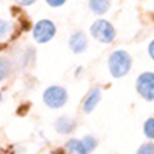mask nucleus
I'll return each instance as SVG.
<instances>
[{"label":"nucleus","instance_id":"nucleus-6","mask_svg":"<svg viewBox=\"0 0 154 154\" xmlns=\"http://www.w3.org/2000/svg\"><path fill=\"white\" fill-rule=\"evenodd\" d=\"M70 47L75 53H81L87 47V38L82 31L75 32L70 38Z\"/></svg>","mask_w":154,"mask_h":154},{"label":"nucleus","instance_id":"nucleus-17","mask_svg":"<svg viewBox=\"0 0 154 154\" xmlns=\"http://www.w3.org/2000/svg\"><path fill=\"white\" fill-rule=\"evenodd\" d=\"M14 1L23 6H28V5H31L32 2H35V0H14Z\"/></svg>","mask_w":154,"mask_h":154},{"label":"nucleus","instance_id":"nucleus-12","mask_svg":"<svg viewBox=\"0 0 154 154\" xmlns=\"http://www.w3.org/2000/svg\"><path fill=\"white\" fill-rule=\"evenodd\" d=\"M144 132L149 138H154V118H150L144 124Z\"/></svg>","mask_w":154,"mask_h":154},{"label":"nucleus","instance_id":"nucleus-4","mask_svg":"<svg viewBox=\"0 0 154 154\" xmlns=\"http://www.w3.org/2000/svg\"><path fill=\"white\" fill-rule=\"evenodd\" d=\"M54 34H55V26L48 19L40 20L34 28V37L40 43H45L49 41L54 36Z\"/></svg>","mask_w":154,"mask_h":154},{"label":"nucleus","instance_id":"nucleus-2","mask_svg":"<svg viewBox=\"0 0 154 154\" xmlns=\"http://www.w3.org/2000/svg\"><path fill=\"white\" fill-rule=\"evenodd\" d=\"M90 32L96 40L105 42V43L112 42L114 38V35H116L114 29L111 25V23H108L107 20H103V19H99V20L94 22L90 28Z\"/></svg>","mask_w":154,"mask_h":154},{"label":"nucleus","instance_id":"nucleus-1","mask_svg":"<svg viewBox=\"0 0 154 154\" xmlns=\"http://www.w3.org/2000/svg\"><path fill=\"white\" fill-rule=\"evenodd\" d=\"M108 65L111 73L114 77H122L129 71L131 66V58L125 51H116L109 57Z\"/></svg>","mask_w":154,"mask_h":154},{"label":"nucleus","instance_id":"nucleus-15","mask_svg":"<svg viewBox=\"0 0 154 154\" xmlns=\"http://www.w3.org/2000/svg\"><path fill=\"white\" fill-rule=\"evenodd\" d=\"M83 143H84V146H85V148H87L88 153H89L90 150H93V149L95 148V146H96V141H95V140H94L91 136L84 137V140H83Z\"/></svg>","mask_w":154,"mask_h":154},{"label":"nucleus","instance_id":"nucleus-5","mask_svg":"<svg viewBox=\"0 0 154 154\" xmlns=\"http://www.w3.org/2000/svg\"><path fill=\"white\" fill-rule=\"evenodd\" d=\"M137 91L146 99L153 100L154 99V73L144 72L137 79Z\"/></svg>","mask_w":154,"mask_h":154},{"label":"nucleus","instance_id":"nucleus-14","mask_svg":"<svg viewBox=\"0 0 154 154\" xmlns=\"http://www.w3.org/2000/svg\"><path fill=\"white\" fill-rule=\"evenodd\" d=\"M137 154H154V144L153 143H146V144H143L138 149Z\"/></svg>","mask_w":154,"mask_h":154},{"label":"nucleus","instance_id":"nucleus-16","mask_svg":"<svg viewBox=\"0 0 154 154\" xmlns=\"http://www.w3.org/2000/svg\"><path fill=\"white\" fill-rule=\"evenodd\" d=\"M48 5L53 6V7H58V6H61L66 0H46Z\"/></svg>","mask_w":154,"mask_h":154},{"label":"nucleus","instance_id":"nucleus-13","mask_svg":"<svg viewBox=\"0 0 154 154\" xmlns=\"http://www.w3.org/2000/svg\"><path fill=\"white\" fill-rule=\"evenodd\" d=\"M8 73V64L5 59L0 58V81L4 79Z\"/></svg>","mask_w":154,"mask_h":154},{"label":"nucleus","instance_id":"nucleus-9","mask_svg":"<svg viewBox=\"0 0 154 154\" xmlns=\"http://www.w3.org/2000/svg\"><path fill=\"white\" fill-rule=\"evenodd\" d=\"M99 100H100V90L96 88V89L91 90V93L87 97V100L84 102V111L85 112H91L94 109V107L96 106V103L99 102Z\"/></svg>","mask_w":154,"mask_h":154},{"label":"nucleus","instance_id":"nucleus-7","mask_svg":"<svg viewBox=\"0 0 154 154\" xmlns=\"http://www.w3.org/2000/svg\"><path fill=\"white\" fill-rule=\"evenodd\" d=\"M66 149L70 154H88V150L83 143V141L78 140H70L66 143Z\"/></svg>","mask_w":154,"mask_h":154},{"label":"nucleus","instance_id":"nucleus-10","mask_svg":"<svg viewBox=\"0 0 154 154\" xmlns=\"http://www.w3.org/2000/svg\"><path fill=\"white\" fill-rule=\"evenodd\" d=\"M73 126H75V124H73V122L72 120H70L69 118H65V117H63V118H60V119H58V122H57V130L59 131V132H61V134H66V132H70L72 129H73Z\"/></svg>","mask_w":154,"mask_h":154},{"label":"nucleus","instance_id":"nucleus-18","mask_svg":"<svg viewBox=\"0 0 154 154\" xmlns=\"http://www.w3.org/2000/svg\"><path fill=\"white\" fill-rule=\"evenodd\" d=\"M149 54H150V57L154 59V41L149 45Z\"/></svg>","mask_w":154,"mask_h":154},{"label":"nucleus","instance_id":"nucleus-19","mask_svg":"<svg viewBox=\"0 0 154 154\" xmlns=\"http://www.w3.org/2000/svg\"><path fill=\"white\" fill-rule=\"evenodd\" d=\"M0 99H1V94H0Z\"/></svg>","mask_w":154,"mask_h":154},{"label":"nucleus","instance_id":"nucleus-8","mask_svg":"<svg viewBox=\"0 0 154 154\" xmlns=\"http://www.w3.org/2000/svg\"><path fill=\"white\" fill-rule=\"evenodd\" d=\"M109 0H90L89 7L90 10L96 14H102L109 8Z\"/></svg>","mask_w":154,"mask_h":154},{"label":"nucleus","instance_id":"nucleus-3","mask_svg":"<svg viewBox=\"0 0 154 154\" xmlns=\"http://www.w3.org/2000/svg\"><path fill=\"white\" fill-rule=\"evenodd\" d=\"M43 100L45 102L52 107V108H58V107H61L66 100H67V94H66V90L61 87H57V85H53V87H49L45 94H43Z\"/></svg>","mask_w":154,"mask_h":154},{"label":"nucleus","instance_id":"nucleus-11","mask_svg":"<svg viewBox=\"0 0 154 154\" xmlns=\"http://www.w3.org/2000/svg\"><path fill=\"white\" fill-rule=\"evenodd\" d=\"M11 28H12V25H11L10 22L0 19V41L4 40V38H6L10 35Z\"/></svg>","mask_w":154,"mask_h":154}]
</instances>
